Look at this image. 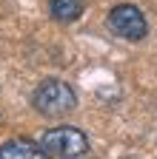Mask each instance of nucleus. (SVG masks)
<instances>
[{
	"mask_svg": "<svg viewBox=\"0 0 157 159\" xmlns=\"http://www.w3.org/2000/svg\"><path fill=\"white\" fill-rule=\"evenodd\" d=\"M32 105L43 116H63L77 105V94L63 80H43L32 94Z\"/></svg>",
	"mask_w": 157,
	"mask_h": 159,
	"instance_id": "nucleus-1",
	"label": "nucleus"
},
{
	"mask_svg": "<svg viewBox=\"0 0 157 159\" xmlns=\"http://www.w3.org/2000/svg\"><path fill=\"white\" fill-rule=\"evenodd\" d=\"M40 145L46 148L49 156H60V159H80L89 151V139L80 128L60 125V128H49L40 136Z\"/></svg>",
	"mask_w": 157,
	"mask_h": 159,
	"instance_id": "nucleus-2",
	"label": "nucleus"
},
{
	"mask_svg": "<svg viewBox=\"0 0 157 159\" xmlns=\"http://www.w3.org/2000/svg\"><path fill=\"white\" fill-rule=\"evenodd\" d=\"M109 29L117 37L129 40V43H140V40L149 34L146 14L137 9V6H131V3H120V6H114L109 11Z\"/></svg>",
	"mask_w": 157,
	"mask_h": 159,
	"instance_id": "nucleus-3",
	"label": "nucleus"
},
{
	"mask_svg": "<svg viewBox=\"0 0 157 159\" xmlns=\"http://www.w3.org/2000/svg\"><path fill=\"white\" fill-rule=\"evenodd\" d=\"M49 11L57 23H74L83 14V0H49Z\"/></svg>",
	"mask_w": 157,
	"mask_h": 159,
	"instance_id": "nucleus-5",
	"label": "nucleus"
},
{
	"mask_svg": "<svg viewBox=\"0 0 157 159\" xmlns=\"http://www.w3.org/2000/svg\"><path fill=\"white\" fill-rule=\"evenodd\" d=\"M0 159H52L40 142L32 139H12V142L0 145Z\"/></svg>",
	"mask_w": 157,
	"mask_h": 159,
	"instance_id": "nucleus-4",
	"label": "nucleus"
}]
</instances>
